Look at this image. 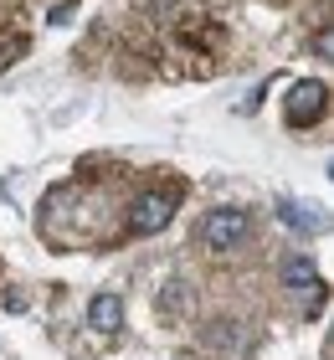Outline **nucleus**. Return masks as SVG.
<instances>
[{
    "mask_svg": "<svg viewBox=\"0 0 334 360\" xmlns=\"http://www.w3.org/2000/svg\"><path fill=\"white\" fill-rule=\"evenodd\" d=\"M195 242L206 252H237L242 242H247V211L242 206H216V211H206V221L195 226Z\"/></svg>",
    "mask_w": 334,
    "mask_h": 360,
    "instance_id": "obj_1",
    "label": "nucleus"
},
{
    "mask_svg": "<svg viewBox=\"0 0 334 360\" xmlns=\"http://www.w3.org/2000/svg\"><path fill=\"white\" fill-rule=\"evenodd\" d=\"M175 211H180V191L175 186L144 191L139 201H134V211H129V232L134 237H155V232H165V226L175 221Z\"/></svg>",
    "mask_w": 334,
    "mask_h": 360,
    "instance_id": "obj_2",
    "label": "nucleus"
},
{
    "mask_svg": "<svg viewBox=\"0 0 334 360\" xmlns=\"http://www.w3.org/2000/svg\"><path fill=\"white\" fill-rule=\"evenodd\" d=\"M324 113H329V83H319V77L293 83L288 98H283V119H288L293 129H314Z\"/></svg>",
    "mask_w": 334,
    "mask_h": 360,
    "instance_id": "obj_3",
    "label": "nucleus"
},
{
    "mask_svg": "<svg viewBox=\"0 0 334 360\" xmlns=\"http://www.w3.org/2000/svg\"><path fill=\"white\" fill-rule=\"evenodd\" d=\"M88 324H93L98 335H119L124 330V299H119V293H93Z\"/></svg>",
    "mask_w": 334,
    "mask_h": 360,
    "instance_id": "obj_4",
    "label": "nucleus"
},
{
    "mask_svg": "<svg viewBox=\"0 0 334 360\" xmlns=\"http://www.w3.org/2000/svg\"><path fill=\"white\" fill-rule=\"evenodd\" d=\"M283 283L288 288H319L324 278H319V263H309V257H288V263H283Z\"/></svg>",
    "mask_w": 334,
    "mask_h": 360,
    "instance_id": "obj_5",
    "label": "nucleus"
},
{
    "mask_svg": "<svg viewBox=\"0 0 334 360\" xmlns=\"http://www.w3.org/2000/svg\"><path fill=\"white\" fill-rule=\"evenodd\" d=\"M278 217H288L293 232H319V226H324V217H314V211L293 206V201H278Z\"/></svg>",
    "mask_w": 334,
    "mask_h": 360,
    "instance_id": "obj_6",
    "label": "nucleus"
},
{
    "mask_svg": "<svg viewBox=\"0 0 334 360\" xmlns=\"http://www.w3.org/2000/svg\"><path fill=\"white\" fill-rule=\"evenodd\" d=\"M206 340H211L216 350H242L247 330H231V324H211V330H206Z\"/></svg>",
    "mask_w": 334,
    "mask_h": 360,
    "instance_id": "obj_7",
    "label": "nucleus"
},
{
    "mask_svg": "<svg viewBox=\"0 0 334 360\" xmlns=\"http://www.w3.org/2000/svg\"><path fill=\"white\" fill-rule=\"evenodd\" d=\"M180 309H186V283H165V293H160V314L175 319Z\"/></svg>",
    "mask_w": 334,
    "mask_h": 360,
    "instance_id": "obj_8",
    "label": "nucleus"
},
{
    "mask_svg": "<svg viewBox=\"0 0 334 360\" xmlns=\"http://www.w3.org/2000/svg\"><path fill=\"white\" fill-rule=\"evenodd\" d=\"M21 52H26V37H11L6 46H0V68H11V62L21 57Z\"/></svg>",
    "mask_w": 334,
    "mask_h": 360,
    "instance_id": "obj_9",
    "label": "nucleus"
}]
</instances>
